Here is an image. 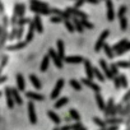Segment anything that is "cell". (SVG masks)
<instances>
[{
    "label": "cell",
    "mask_w": 130,
    "mask_h": 130,
    "mask_svg": "<svg viewBox=\"0 0 130 130\" xmlns=\"http://www.w3.org/2000/svg\"><path fill=\"white\" fill-rule=\"evenodd\" d=\"M108 35H110V31L108 29H105L101 35H100V37H98V41H97V43H96V46H94V50L98 52L102 47H103V45H105V40L108 37Z\"/></svg>",
    "instance_id": "6da1fadb"
},
{
    "label": "cell",
    "mask_w": 130,
    "mask_h": 130,
    "mask_svg": "<svg viewBox=\"0 0 130 130\" xmlns=\"http://www.w3.org/2000/svg\"><path fill=\"white\" fill-rule=\"evenodd\" d=\"M106 8H107V19L110 22H112L113 18H115V10H113L112 0H106Z\"/></svg>",
    "instance_id": "7a4b0ae2"
},
{
    "label": "cell",
    "mask_w": 130,
    "mask_h": 130,
    "mask_svg": "<svg viewBox=\"0 0 130 130\" xmlns=\"http://www.w3.org/2000/svg\"><path fill=\"white\" fill-rule=\"evenodd\" d=\"M48 55L51 56V59H52L54 64L56 65L57 68H62V61H61V59L59 57V55H57L54 50H50V51H48Z\"/></svg>",
    "instance_id": "3957f363"
},
{
    "label": "cell",
    "mask_w": 130,
    "mask_h": 130,
    "mask_svg": "<svg viewBox=\"0 0 130 130\" xmlns=\"http://www.w3.org/2000/svg\"><path fill=\"white\" fill-rule=\"evenodd\" d=\"M100 65H101L102 70L105 72V74H106L108 78H113V75H112V73H111V70H110V67H107V64H106V61H105L103 59L100 60Z\"/></svg>",
    "instance_id": "277c9868"
},
{
    "label": "cell",
    "mask_w": 130,
    "mask_h": 130,
    "mask_svg": "<svg viewBox=\"0 0 130 130\" xmlns=\"http://www.w3.org/2000/svg\"><path fill=\"white\" fill-rule=\"evenodd\" d=\"M84 67H86V73H87V77L88 78H93V67H92V64L87 60L84 61Z\"/></svg>",
    "instance_id": "5b68a950"
},
{
    "label": "cell",
    "mask_w": 130,
    "mask_h": 130,
    "mask_svg": "<svg viewBox=\"0 0 130 130\" xmlns=\"http://www.w3.org/2000/svg\"><path fill=\"white\" fill-rule=\"evenodd\" d=\"M57 55H59V57H60L61 60L64 59L65 48H64V42H62L61 40H59V41H57Z\"/></svg>",
    "instance_id": "8992f818"
},
{
    "label": "cell",
    "mask_w": 130,
    "mask_h": 130,
    "mask_svg": "<svg viewBox=\"0 0 130 130\" xmlns=\"http://www.w3.org/2000/svg\"><path fill=\"white\" fill-rule=\"evenodd\" d=\"M65 61L72 62V64H79V62H83V57L82 56H68V57H65Z\"/></svg>",
    "instance_id": "52a82bcc"
},
{
    "label": "cell",
    "mask_w": 130,
    "mask_h": 130,
    "mask_svg": "<svg viewBox=\"0 0 130 130\" xmlns=\"http://www.w3.org/2000/svg\"><path fill=\"white\" fill-rule=\"evenodd\" d=\"M33 24H35V29H37L38 32H42L43 31V27H42V22H41V17L40 15H36L35 17Z\"/></svg>",
    "instance_id": "ba28073f"
},
{
    "label": "cell",
    "mask_w": 130,
    "mask_h": 130,
    "mask_svg": "<svg viewBox=\"0 0 130 130\" xmlns=\"http://www.w3.org/2000/svg\"><path fill=\"white\" fill-rule=\"evenodd\" d=\"M31 4H32V7H35V8H40V9H47V7H48L46 3L38 2V0H31Z\"/></svg>",
    "instance_id": "9c48e42d"
},
{
    "label": "cell",
    "mask_w": 130,
    "mask_h": 130,
    "mask_svg": "<svg viewBox=\"0 0 130 130\" xmlns=\"http://www.w3.org/2000/svg\"><path fill=\"white\" fill-rule=\"evenodd\" d=\"M127 42H129V41H127L126 38H122V40H121V41H119L116 45H113L112 50H115V51H119V50H121V48H122V47H124V46L127 43Z\"/></svg>",
    "instance_id": "30bf717a"
},
{
    "label": "cell",
    "mask_w": 130,
    "mask_h": 130,
    "mask_svg": "<svg viewBox=\"0 0 130 130\" xmlns=\"http://www.w3.org/2000/svg\"><path fill=\"white\" fill-rule=\"evenodd\" d=\"M62 86H64V80H62V79H59V80H57V83H56L55 91L52 92V94H51V96H52V97H56V96H57V93L60 92V89L62 88Z\"/></svg>",
    "instance_id": "8fae6325"
},
{
    "label": "cell",
    "mask_w": 130,
    "mask_h": 130,
    "mask_svg": "<svg viewBox=\"0 0 130 130\" xmlns=\"http://www.w3.org/2000/svg\"><path fill=\"white\" fill-rule=\"evenodd\" d=\"M48 62H50L48 56H45V57H43V60L41 61V65H40V69H41V72H46V70H47Z\"/></svg>",
    "instance_id": "7c38bea8"
},
{
    "label": "cell",
    "mask_w": 130,
    "mask_h": 130,
    "mask_svg": "<svg viewBox=\"0 0 130 130\" xmlns=\"http://www.w3.org/2000/svg\"><path fill=\"white\" fill-rule=\"evenodd\" d=\"M17 84H18V88H19L21 91L24 89L26 84H24V79H23V75H22V74H18V75H17Z\"/></svg>",
    "instance_id": "4fadbf2b"
},
{
    "label": "cell",
    "mask_w": 130,
    "mask_h": 130,
    "mask_svg": "<svg viewBox=\"0 0 130 130\" xmlns=\"http://www.w3.org/2000/svg\"><path fill=\"white\" fill-rule=\"evenodd\" d=\"M29 80H31V83H32L36 88H41V82L38 80V78H37L36 75L31 74V75H29Z\"/></svg>",
    "instance_id": "5bb4252c"
},
{
    "label": "cell",
    "mask_w": 130,
    "mask_h": 130,
    "mask_svg": "<svg viewBox=\"0 0 130 130\" xmlns=\"http://www.w3.org/2000/svg\"><path fill=\"white\" fill-rule=\"evenodd\" d=\"M31 10L37 13V14H50V12H51L48 8L47 9H40V8H35V7H31Z\"/></svg>",
    "instance_id": "9a60e30c"
},
{
    "label": "cell",
    "mask_w": 130,
    "mask_h": 130,
    "mask_svg": "<svg viewBox=\"0 0 130 130\" xmlns=\"http://www.w3.org/2000/svg\"><path fill=\"white\" fill-rule=\"evenodd\" d=\"M103 51L106 52V55H107V57H110V59H112L113 57V50L108 46V45H103Z\"/></svg>",
    "instance_id": "2e32d148"
},
{
    "label": "cell",
    "mask_w": 130,
    "mask_h": 130,
    "mask_svg": "<svg viewBox=\"0 0 130 130\" xmlns=\"http://www.w3.org/2000/svg\"><path fill=\"white\" fill-rule=\"evenodd\" d=\"M15 13H17V15H23L24 14V5L23 4H17L15 5Z\"/></svg>",
    "instance_id": "e0dca14e"
},
{
    "label": "cell",
    "mask_w": 130,
    "mask_h": 130,
    "mask_svg": "<svg viewBox=\"0 0 130 130\" xmlns=\"http://www.w3.org/2000/svg\"><path fill=\"white\" fill-rule=\"evenodd\" d=\"M120 28L122 31H126L127 29V19L125 17H121L120 18Z\"/></svg>",
    "instance_id": "ac0fdd59"
},
{
    "label": "cell",
    "mask_w": 130,
    "mask_h": 130,
    "mask_svg": "<svg viewBox=\"0 0 130 130\" xmlns=\"http://www.w3.org/2000/svg\"><path fill=\"white\" fill-rule=\"evenodd\" d=\"M93 74L98 78V80H101V82H103L105 80V77H103V74L100 72V69H97V68H93Z\"/></svg>",
    "instance_id": "d6986e66"
},
{
    "label": "cell",
    "mask_w": 130,
    "mask_h": 130,
    "mask_svg": "<svg viewBox=\"0 0 130 130\" xmlns=\"http://www.w3.org/2000/svg\"><path fill=\"white\" fill-rule=\"evenodd\" d=\"M129 50H130V42H127V43H126V45H125V46L121 48V50L116 51V54H117V55H122L124 52H126V51H129Z\"/></svg>",
    "instance_id": "ffe728a7"
},
{
    "label": "cell",
    "mask_w": 130,
    "mask_h": 130,
    "mask_svg": "<svg viewBox=\"0 0 130 130\" xmlns=\"http://www.w3.org/2000/svg\"><path fill=\"white\" fill-rule=\"evenodd\" d=\"M119 79H120V84H121V87L126 88V87H127V79H126V77H125V75H120Z\"/></svg>",
    "instance_id": "44dd1931"
},
{
    "label": "cell",
    "mask_w": 130,
    "mask_h": 130,
    "mask_svg": "<svg viewBox=\"0 0 130 130\" xmlns=\"http://www.w3.org/2000/svg\"><path fill=\"white\" fill-rule=\"evenodd\" d=\"M84 83H86L87 86H89L91 88H93L96 92H98V91H100V87H98L97 84H94V83H92V82H89V80H87V79H84Z\"/></svg>",
    "instance_id": "7402d4cb"
},
{
    "label": "cell",
    "mask_w": 130,
    "mask_h": 130,
    "mask_svg": "<svg viewBox=\"0 0 130 130\" xmlns=\"http://www.w3.org/2000/svg\"><path fill=\"white\" fill-rule=\"evenodd\" d=\"M74 24H75V26H74V28H77V29H78L79 32H82V31H83V26H82V22H79L78 19H75V18H74Z\"/></svg>",
    "instance_id": "603a6c76"
},
{
    "label": "cell",
    "mask_w": 130,
    "mask_h": 130,
    "mask_svg": "<svg viewBox=\"0 0 130 130\" xmlns=\"http://www.w3.org/2000/svg\"><path fill=\"white\" fill-rule=\"evenodd\" d=\"M110 70L112 73V75H116L119 73V69H117V65L116 64H111V67H110Z\"/></svg>",
    "instance_id": "cb8c5ba5"
},
{
    "label": "cell",
    "mask_w": 130,
    "mask_h": 130,
    "mask_svg": "<svg viewBox=\"0 0 130 130\" xmlns=\"http://www.w3.org/2000/svg\"><path fill=\"white\" fill-rule=\"evenodd\" d=\"M116 65H117V68H129L130 67L127 61H119Z\"/></svg>",
    "instance_id": "d4e9b609"
},
{
    "label": "cell",
    "mask_w": 130,
    "mask_h": 130,
    "mask_svg": "<svg viewBox=\"0 0 130 130\" xmlns=\"http://www.w3.org/2000/svg\"><path fill=\"white\" fill-rule=\"evenodd\" d=\"M126 13V7L125 5H122V7H120V10H119V13H117V15H119V18H121V17H124V14Z\"/></svg>",
    "instance_id": "484cf974"
},
{
    "label": "cell",
    "mask_w": 130,
    "mask_h": 130,
    "mask_svg": "<svg viewBox=\"0 0 130 130\" xmlns=\"http://www.w3.org/2000/svg\"><path fill=\"white\" fill-rule=\"evenodd\" d=\"M70 86H72V87H74L77 91H79V89H80V84H79L77 80H74V79H72V80H70Z\"/></svg>",
    "instance_id": "4316f807"
},
{
    "label": "cell",
    "mask_w": 130,
    "mask_h": 130,
    "mask_svg": "<svg viewBox=\"0 0 130 130\" xmlns=\"http://www.w3.org/2000/svg\"><path fill=\"white\" fill-rule=\"evenodd\" d=\"M65 26H67V28H68V31H69V32H73V31L75 29V28H74V26H73V24H72L69 21H67V22H65Z\"/></svg>",
    "instance_id": "83f0119b"
},
{
    "label": "cell",
    "mask_w": 130,
    "mask_h": 130,
    "mask_svg": "<svg viewBox=\"0 0 130 130\" xmlns=\"http://www.w3.org/2000/svg\"><path fill=\"white\" fill-rule=\"evenodd\" d=\"M27 43L26 42H21V43H18V45H15V46H12L10 47V50H17V48H22V47H24Z\"/></svg>",
    "instance_id": "f1b7e54d"
},
{
    "label": "cell",
    "mask_w": 130,
    "mask_h": 130,
    "mask_svg": "<svg viewBox=\"0 0 130 130\" xmlns=\"http://www.w3.org/2000/svg\"><path fill=\"white\" fill-rule=\"evenodd\" d=\"M82 26H86L87 28H93V24L92 23H89L88 21H86V19H83L82 21Z\"/></svg>",
    "instance_id": "f546056e"
},
{
    "label": "cell",
    "mask_w": 130,
    "mask_h": 130,
    "mask_svg": "<svg viewBox=\"0 0 130 130\" xmlns=\"http://www.w3.org/2000/svg\"><path fill=\"white\" fill-rule=\"evenodd\" d=\"M28 97H32V98H37V100H42V96H38V94H35V93H27Z\"/></svg>",
    "instance_id": "4dcf8cb0"
},
{
    "label": "cell",
    "mask_w": 130,
    "mask_h": 130,
    "mask_svg": "<svg viewBox=\"0 0 130 130\" xmlns=\"http://www.w3.org/2000/svg\"><path fill=\"white\" fill-rule=\"evenodd\" d=\"M97 101H98V105H100V107H101V108H103V106H105V105H103V101H102V97H101L100 94L97 96Z\"/></svg>",
    "instance_id": "1f68e13d"
},
{
    "label": "cell",
    "mask_w": 130,
    "mask_h": 130,
    "mask_svg": "<svg viewBox=\"0 0 130 130\" xmlns=\"http://www.w3.org/2000/svg\"><path fill=\"white\" fill-rule=\"evenodd\" d=\"M50 21L54 22V23H59V22H61V18H60V17H52Z\"/></svg>",
    "instance_id": "d6a6232c"
},
{
    "label": "cell",
    "mask_w": 130,
    "mask_h": 130,
    "mask_svg": "<svg viewBox=\"0 0 130 130\" xmlns=\"http://www.w3.org/2000/svg\"><path fill=\"white\" fill-rule=\"evenodd\" d=\"M84 2H86V0H77V4H75V7H74V8H75V9H78V8L84 3Z\"/></svg>",
    "instance_id": "836d02e7"
},
{
    "label": "cell",
    "mask_w": 130,
    "mask_h": 130,
    "mask_svg": "<svg viewBox=\"0 0 130 130\" xmlns=\"http://www.w3.org/2000/svg\"><path fill=\"white\" fill-rule=\"evenodd\" d=\"M113 82H115V87H116V88H119V87L121 86V84H120V79H119L117 77H116V78H113Z\"/></svg>",
    "instance_id": "e575fe53"
},
{
    "label": "cell",
    "mask_w": 130,
    "mask_h": 130,
    "mask_svg": "<svg viewBox=\"0 0 130 130\" xmlns=\"http://www.w3.org/2000/svg\"><path fill=\"white\" fill-rule=\"evenodd\" d=\"M65 102H67V98H61V101H60V102H59L56 106H61V105H64Z\"/></svg>",
    "instance_id": "d590c367"
},
{
    "label": "cell",
    "mask_w": 130,
    "mask_h": 130,
    "mask_svg": "<svg viewBox=\"0 0 130 130\" xmlns=\"http://www.w3.org/2000/svg\"><path fill=\"white\" fill-rule=\"evenodd\" d=\"M86 2H88V3H91V4H98L100 0H86Z\"/></svg>",
    "instance_id": "8d00e7d4"
},
{
    "label": "cell",
    "mask_w": 130,
    "mask_h": 130,
    "mask_svg": "<svg viewBox=\"0 0 130 130\" xmlns=\"http://www.w3.org/2000/svg\"><path fill=\"white\" fill-rule=\"evenodd\" d=\"M22 33H23V28L21 27V29L18 31V37H21V36H22Z\"/></svg>",
    "instance_id": "74e56055"
},
{
    "label": "cell",
    "mask_w": 130,
    "mask_h": 130,
    "mask_svg": "<svg viewBox=\"0 0 130 130\" xmlns=\"http://www.w3.org/2000/svg\"><path fill=\"white\" fill-rule=\"evenodd\" d=\"M14 97H15V100H17L18 102H22V101L19 100V97H18V94H17V92H14Z\"/></svg>",
    "instance_id": "f35d334b"
},
{
    "label": "cell",
    "mask_w": 130,
    "mask_h": 130,
    "mask_svg": "<svg viewBox=\"0 0 130 130\" xmlns=\"http://www.w3.org/2000/svg\"><path fill=\"white\" fill-rule=\"evenodd\" d=\"M28 21H26V19H22V21H19V24H24V23H27Z\"/></svg>",
    "instance_id": "ab89813d"
},
{
    "label": "cell",
    "mask_w": 130,
    "mask_h": 130,
    "mask_svg": "<svg viewBox=\"0 0 130 130\" xmlns=\"http://www.w3.org/2000/svg\"><path fill=\"white\" fill-rule=\"evenodd\" d=\"M129 65H130V61H129Z\"/></svg>",
    "instance_id": "60d3db41"
}]
</instances>
